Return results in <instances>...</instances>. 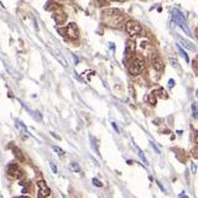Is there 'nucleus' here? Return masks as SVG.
<instances>
[{
	"instance_id": "1",
	"label": "nucleus",
	"mask_w": 198,
	"mask_h": 198,
	"mask_svg": "<svg viewBox=\"0 0 198 198\" xmlns=\"http://www.w3.org/2000/svg\"><path fill=\"white\" fill-rule=\"evenodd\" d=\"M142 70H144V61L139 57H132L128 64L129 73L132 76H137L142 72Z\"/></svg>"
},
{
	"instance_id": "2",
	"label": "nucleus",
	"mask_w": 198,
	"mask_h": 198,
	"mask_svg": "<svg viewBox=\"0 0 198 198\" xmlns=\"http://www.w3.org/2000/svg\"><path fill=\"white\" fill-rule=\"evenodd\" d=\"M172 20L176 22L179 27H182L187 35H191L190 30H188V27H187V22H186L185 16H183V14L179 10H177V9H173V10H172Z\"/></svg>"
},
{
	"instance_id": "3",
	"label": "nucleus",
	"mask_w": 198,
	"mask_h": 198,
	"mask_svg": "<svg viewBox=\"0 0 198 198\" xmlns=\"http://www.w3.org/2000/svg\"><path fill=\"white\" fill-rule=\"evenodd\" d=\"M58 32L72 40L78 39V36H79V31H78V27L76 24H70L68 26L64 27V29H58Z\"/></svg>"
},
{
	"instance_id": "4",
	"label": "nucleus",
	"mask_w": 198,
	"mask_h": 198,
	"mask_svg": "<svg viewBox=\"0 0 198 198\" xmlns=\"http://www.w3.org/2000/svg\"><path fill=\"white\" fill-rule=\"evenodd\" d=\"M141 30H142L141 29V25L137 21H135V20L128 21L126 25H125V31L130 36H136V35L141 34Z\"/></svg>"
},
{
	"instance_id": "5",
	"label": "nucleus",
	"mask_w": 198,
	"mask_h": 198,
	"mask_svg": "<svg viewBox=\"0 0 198 198\" xmlns=\"http://www.w3.org/2000/svg\"><path fill=\"white\" fill-rule=\"evenodd\" d=\"M37 186H39V193H37V197L39 198H46L50 196L51 193V190L48 188V186L46 185V182L43 179H40L37 182Z\"/></svg>"
},
{
	"instance_id": "6",
	"label": "nucleus",
	"mask_w": 198,
	"mask_h": 198,
	"mask_svg": "<svg viewBox=\"0 0 198 198\" xmlns=\"http://www.w3.org/2000/svg\"><path fill=\"white\" fill-rule=\"evenodd\" d=\"M8 175L14 179H19L22 173H21V170L19 168L17 165L11 164V165H9L8 166Z\"/></svg>"
},
{
	"instance_id": "7",
	"label": "nucleus",
	"mask_w": 198,
	"mask_h": 198,
	"mask_svg": "<svg viewBox=\"0 0 198 198\" xmlns=\"http://www.w3.org/2000/svg\"><path fill=\"white\" fill-rule=\"evenodd\" d=\"M134 50H135V47H134V42H132V41H130V40H129L128 42H126L125 55H126V56H129V55H131L132 52H134Z\"/></svg>"
},
{
	"instance_id": "8",
	"label": "nucleus",
	"mask_w": 198,
	"mask_h": 198,
	"mask_svg": "<svg viewBox=\"0 0 198 198\" xmlns=\"http://www.w3.org/2000/svg\"><path fill=\"white\" fill-rule=\"evenodd\" d=\"M181 43L185 45V47L188 48V50H191V51H196V46H195V43L188 42L187 40H183V39H181Z\"/></svg>"
},
{
	"instance_id": "9",
	"label": "nucleus",
	"mask_w": 198,
	"mask_h": 198,
	"mask_svg": "<svg viewBox=\"0 0 198 198\" xmlns=\"http://www.w3.org/2000/svg\"><path fill=\"white\" fill-rule=\"evenodd\" d=\"M147 102H149L151 105H156V102H157V99H156V94L154 93V92L147 95Z\"/></svg>"
},
{
	"instance_id": "10",
	"label": "nucleus",
	"mask_w": 198,
	"mask_h": 198,
	"mask_svg": "<svg viewBox=\"0 0 198 198\" xmlns=\"http://www.w3.org/2000/svg\"><path fill=\"white\" fill-rule=\"evenodd\" d=\"M12 152H14V155L16 156V159H19V160H21V161H24V156H22V154H21V151L17 149V147H15V146H12Z\"/></svg>"
},
{
	"instance_id": "11",
	"label": "nucleus",
	"mask_w": 198,
	"mask_h": 198,
	"mask_svg": "<svg viewBox=\"0 0 198 198\" xmlns=\"http://www.w3.org/2000/svg\"><path fill=\"white\" fill-rule=\"evenodd\" d=\"M192 117L193 119H198V103L197 102L192 104Z\"/></svg>"
},
{
	"instance_id": "12",
	"label": "nucleus",
	"mask_w": 198,
	"mask_h": 198,
	"mask_svg": "<svg viewBox=\"0 0 198 198\" xmlns=\"http://www.w3.org/2000/svg\"><path fill=\"white\" fill-rule=\"evenodd\" d=\"M70 167H71V170L73 172H79L81 171V167H79V165H78L77 162H71Z\"/></svg>"
},
{
	"instance_id": "13",
	"label": "nucleus",
	"mask_w": 198,
	"mask_h": 198,
	"mask_svg": "<svg viewBox=\"0 0 198 198\" xmlns=\"http://www.w3.org/2000/svg\"><path fill=\"white\" fill-rule=\"evenodd\" d=\"M16 125H17V128H19V130H21L22 132H26V134H29V131H27L26 126L24 125V123H21V121H16Z\"/></svg>"
},
{
	"instance_id": "14",
	"label": "nucleus",
	"mask_w": 198,
	"mask_h": 198,
	"mask_svg": "<svg viewBox=\"0 0 198 198\" xmlns=\"http://www.w3.org/2000/svg\"><path fill=\"white\" fill-rule=\"evenodd\" d=\"M137 154H139V157L141 159L142 162H144L145 165H149V162H147V160H146V157H145V155H144V152H142V151L137 150Z\"/></svg>"
},
{
	"instance_id": "15",
	"label": "nucleus",
	"mask_w": 198,
	"mask_h": 198,
	"mask_svg": "<svg viewBox=\"0 0 198 198\" xmlns=\"http://www.w3.org/2000/svg\"><path fill=\"white\" fill-rule=\"evenodd\" d=\"M52 150H53L56 154H58L59 156H64V151H63L62 149H59L58 146H53V147H52Z\"/></svg>"
},
{
	"instance_id": "16",
	"label": "nucleus",
	"mask_w": 198,
	"mask_h": 198,
	"mask_svg": "<svg viewBox=\"0 0 198 198\" xmlns=\"http://www.w3.org/2000/svg\"><path fill=\"white\" fill-rule=\"evenodd\" d=\"M152 63H154V66H155L156 70H161V68H162V62H161L160 59H156V61H152Z\"/></svg>"
},
{
	"instance_id": "17",
	"label": "nucleus",
	"mask_w": 198,
	"mask_h": 198,
	"mask_svg": "<svg viewBox=\"0 0 198 198\" xmlns=\"http://www.w3.org/2000/svg\"><path fill=\"white\" fill-rule=\"evenodd\" d=\"M178 50H179V52H181V53H182V56H183V58H185V59H186V62H187V63H190V58H188V56H187V53L185 52V50H183V48H181V47H178Z\"/></svg>"
},
{
	"instance_id": "18",
	"label": "nucleus",
	"mask_w": 198,
	"mask_h": 198,
	"mask_svg": "<svg viewBox=\"0 0 198 198\" xmlns=\"http://www.w3.org/2000/svg\"><path fill=\"white\" fill-rule=\"evenodd\" d=\"M92 181H93V185H94V186H97V187H102V186H103V183L100 182V181H98L97 178H93Z\"/></svg>"
},
{
	"instance_id": "19",
	"label": "nucleus",
	"mask_w": 198,
	"mask_h": 198,
	"mask_svg": "<svg viewBox=\"0 0 198 198\" xmlns=\"http://www.w3.org/2000/svg\"><path fill=\"white\" fill-rule=\"evenodd\" d=\"M50 165H51V168H52V171H53V173H57L58 171H57V167H56V165H55L53 162H51V164H50Z\"/></svg>"
},
{
	"instance_id": "20",
	"label": "nucleus",
	"mask_w": 198,
	"mask_h": 198,
	"mask_svg": "<svg viewBox=\"0 0 198 198\" xmlns=\"http://www.w3.org/2000/svg\"><path fill=\"white\" fill-rule=\"evenodd\" d=\"M151 146L154 147V150H155V152H156V154H160V150L157 149V146H156V145L154 144V142H151Z\"/></svg>"
},
{
	"instance_id": "21",
	"label": "nucleus",
	"mask_w": 198,
	"mask_h": 198,
	"mask_svg": "<svg viewBox=\"0 0 198 198\" xmlns=\"http://www.w3.org/2000/svg\"><path fill=\"white\" fill-rule=\"evenodd\" d=\"M168 86L171 87V88H172V87H175V81H173V79H170V81H168Z\"/></svg>"
},
{
	"instance_id": "22",
	"label": "nucleus",
	"mask_w": 198,
	"mask_h": 198,
	"mask_svg": "<svg viewBox=\"0 0 198 198\" xmlns=\"http://www.w3.org/2000/svg\"><path fill=\"white\" fill-rule=\"evenodd\" d=\"M112 125H113V128L115 129V131H117V132H119V129H118V126H117V124H115L114 121L112 123Z\"/></svg>"
},
{
	"instance_id": "23",
	"label": "nucleus",
	"mask_w": 198,
	"mask_h": 198,
	"mask_svg": "<svg viewBox=\"0 0 198 198\" xmlns=\"http://www.w3.org/2000/svg\"><path fill=\"white\" fill-rule=\"evenodd\" d=\"M191 166H192V172L196 173V166H195V164H191Z\"/></svg>"
},
{
	"instance_id": "24",
	"label": "nucleus",
	"mask_w": 198,
	"mask_h": 198,
	"mask_svg": "<svg viewBox=\"0 0 198 198\" xmlns=\"http://www.w3.org/2000/svg\"><path fill=\"white\" fill-rule=\"evenodd\" d=\"M52 135H53L55 137H56V139H58V140H59V136H58L57 134H55V132H52Z\"/></svg>"
},
{
	"instance_id": "25",
	"label": "nucleus",
	"mask_w": 198,
	"mask_h": 198,
	"mask_svg": "<svg viewBox=\"0 0 198 198\" xmlns=\"http://www.w3.org/2000/svg\"><path fill=\"white\" fill-rule=\"evenodd\" d=\"M179 198H188V197H187V196H185V195H182V196L179 195Z\"/></svg>"
},
{
	"instance_id": "26",
	"label": "nucleus",
	"mask_w": 198,
	"mask_h": 198,
	"mask_svg": "<svg viewBox=\"0 0 198 198\" xmlns=\"http://www.w3.org/2000/svg\"><path fill=\"white\" fill-rule=\"evenodd\" d=\"M182 132H183L182 130H178V131H177V134H178V135H182Z\"/></svg>"
},
{
	"instance_id": "27",
	"label": "nucleus",
	"mask_w": 198,
	"mask_h": 198,
	"mask_svg": "<svg viewBox=\"0 0 198 198\" xmlns=\"http://www.w3.org/2000/svg\"><path fill=\"white\" fill-rule=\"evenodd\" d=\"M196 36H197V37H198V27H197V29H196Z\"/></svg>"
},
{
	"instance_id": "28",
	"label": "nucleus",
	"mask_w": 198,
	"mask_h": 198,
	"mask_svg": "<svg viewBox=\"0 0 198 198\" xmlns=\"http://www.w3.org/2000/svg\"><path fill=\"white\" fill-rule=\"evenodd\" d=\"M196 97H197V99H198V89L196 90Z\"/></svg>"
},
{
	"instance_id": "29",
	"label": "nucleus",
	"mask_w": 198,
	"mask_h": 198,
	"mask_svg": "<svg viewBox=\"0 0 198 198\" xmlns=\"http://www.w3.org/2000/svg\"><path fill=\"white\" fill-rule=\"evenodd\" d=\"M15 198H27V197H25V196H21V197H15Z\"/></svg>"
},
{
	"instance_id": "30",
	"label": "nucleus",
	"mask_w": 198,
	"mask_h": 198,
	"mask_svg": "<svg viewBox=\"0 0 198 198\" xmlns=\"http://www.w3.org/2000/svg\"><path fill=\"white\" fill-rule=\"evenodd\" d=\"M0 198H3V197H1V196H0Z\"/></svg>"
},
{
	"instance_id": "31",
	"label": "nucleus",
	"mask_w": 198,
	"mask_h": 198,
	"mask_svg": "<svg viewBox=\"0 0 198 198\" xmlns=\"http://www.w3.org/2000/svg\"><path fill=\"white\" fill-rule=\"evenodd\" d=\"M197 134H198V131H197Z\"/></svg>"
}]
</instances>
